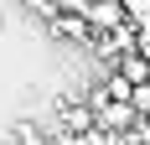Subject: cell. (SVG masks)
<instances>
[{"label":"cell","instance_id":"obj_1","mask_svg":"<svg viewBox=\"0 0 150 145\" xmlns=\"http://www.w3.org/2000/svg\"><path fill=\"white\" fill-rule=\"evenodd\" d=\"M93 124L109 130V135H124V130H135V124H140V114H135V104H129V99H109V104L93 109Z\"/></svg>","mask_w":150,"mask_h":145},{"label":"cell","instance_id":"obj_2","mask_svg":"<svg viewBox=\"0 0 150 145\" xmlns=\"http://www.w3.org/2000/svg\"><path fill=\"white\" fill-rule=\"evenodd\" d=\"M83 16H88L93 31H114V26H129V21H135L124 0H88V11H83Z\"/></svg>","mask_w":150,"mask_h":145},{"label":"cell","instance_id":"obj_3","mask_svg":"<svg viewBox=\"0 0 150 145\" xmlns=\"http://www.w3.org/2000/svg\"><path fill=\"white\" fill-rule=\"evenodd\" d=\"M47 26H52V36H62V42H88V36H93V26H88L83 11H57Z\"/></svg>","mask_w":150,"mask_h":145},{"label":"cell","instance_id":"obj_4","mask_svg":"<svg viewBox=\"0 0 150 145\" xmlns=\"http://www.w3.org/2000/svg\"><path fill=\"white\" fill-rule=\"evenodd\" d=\"M114 72H119L124 83H150V57L140 52V47H129V52L114 57Z\"/></svg>","mask_w":150,"mask_h":145},{"label":"cell","instance_id":"obj_5","mask_svg":"<svg viewBox=\"0 0 150 145\" xmlns=\"http://www.w3.org/2000/svg\"><path fill=\"white\" fill-rule=\"evenodd\" d=\"M16 145H47V130H36V124H16Z\"/></svg>","mask_w":150,"mask_h":145},{"label":"cell","instance_id":"obj_6","mask_svg":"<svg viewBox=\"0 0 150 145\" xmlns=\"http://www.w3.org/2000/svg\"><path fill=\"white\" fill-rule=\"evenodd\" d=\"M129 104H135V114H140V119H150V83H135Z\"/></svg>","mask_w":150,"mask_h":145},{"label":"cell","instance_id":"obj_7","mask_svg":"<svg viewBox=\"0 0 150 145\" xmlns=\"http://www.w3.org/2000/svg\"><path fill=\"white\" fill-rule=\"evenodd\" d=\"M21 5H26V11H36V16H42V21H52V16L62 11L57 0H21Z\"/></svg>","mask_w":150,"mask_h":145}]
</instances>
